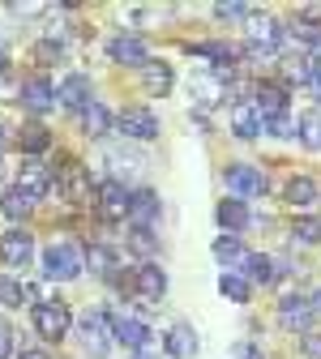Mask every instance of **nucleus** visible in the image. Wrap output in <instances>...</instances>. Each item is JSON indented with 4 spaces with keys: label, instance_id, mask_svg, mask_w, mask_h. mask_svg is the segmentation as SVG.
I'll use <instances>...</instances> for the list:
<instances>
[{
    "label": "nucleus",
    "instance_id": "obj_1",
    "mask_svg": "<svg viewBox=\"0 0 321 359\" xmlns=\"http://www.w3.org/2000/svg\"><path fill=\"white\" fill-rule=\"evenodd\" d=\"M30 321H34V334L39 338H48V342H60L65 334H69V304L65 299H43V304H34V312H30Z\"/></svg>",
    "mask_w": 321,
    "mask_h": 359
},
{
    "label": "nucleus",
    "instance_id": "obj_2",
    "mask_svg": "<svg viewBox=\"0 0 321 359\" xmlns=\"http://www.w3.org/2000/svg\"><path fill=\"white\" fill-rule=\"evenodd\" d=\"M81 248L73 240H52L48 248H43V269H48L52 278H77L81 274Z\"/></svg>",
    "mask_w": 321,
    "mask_h": 359
},
{
    "label": "nucleus",
    "instance_id": "obj_3",
    "mask_svg": "<svg viewBox=\"0 0 321 359\" xmlns=\"http://www.w3.org/2000/svg\"><path fill=\"white\" fill-rule=\"evenodd\" d=\"M116 128L124 133V137H133V142H155L159 137V116L150 107H124L116 116Z\"/></svg>",
    "mask_w": 321,
    "mask_h": 359
},
{
    "label": "nucleus",
    "instance_id": "obj_4",
    "mask_svg": "<svg viewBox=\"0 0 321 359\" xmlns=\"http://www.w3.org/2000/svg\"><path fill=\"white\" fill-rule=\"evenodd\" d=\"M223 180H227V189L236 197H261L266 193V175L257 167H249V163H227Z\"/></svg>",
    "mask_w": 321,
    "mask_h": 359
},
{
    "label": "nucleus",
    "instance_id": "obj_5",
    "mask_svg": "<svg viewBox=\"0 0 321 359\" xmlns=\"http://www.w3.org/2000/svg\"><path fill=\"white\" fill-rule=\"evenodd\" d=\"M107 330H112V338L124 342L129 351H146V342H150L146 325L137 321V317H129V312H112V317H107Z\"/></svg>",
    "mask_w": 321,
    "mask_h": 359
},
{
    "label": "nucleus",
    "instance_id": "obj_6",
    "mask_svg": "<svg viewBox=\"0 0 321 359\" xmlns=\"http://www.w3.org/2000/svg\"><path fill=\"white\" fill-rule=\"evenodd\" d=\"M124 218L133 222L137 231H150V222L159 218V193H155V189H137V193H129Z\"/></svg>",
    "mask_w": 321,
    "mask_h": 359
},
{
    "label": "nucleus",
    "instance_id": "obj_7",
    "mask_svg": "<svg viewBox=\"0 0 321 359\" xmlns=\"http://www.w3.org/2000/svg\"><path fill=\"white\" fill-rule=\"evenodd\" d=\"M30 257H34V236H30V231L13 227L9 236H0V261H5L9 269H22Z\"/></svg>",
    "mask_w": 321,
    "mask_h": 359
},
{
    "label": "nucleus",
    "instance_id": "obj_8",
    "mask_svg": "<svg viewBox=\"0 0 321 359\" xmlns=\"http://www.w3.org/2000/svg\"><path fill=\"white\" fill-rule=\"evenodd\" d=\"M249 22V34H253V43H249V52L253 56H274L279 52V26H274V18H244Z\"/></svg>",
    "mask_w": 321,
    "mask_h": 359
},
{
    "label": "nucleus",
    "instance_id": "obj_9",
    "mask_svg": "<svg viewBox=\"0 0 321 359\" xmlns=\"http://www.w3.org/2000/svg\"><path fill=\"white\" fill-rule=\"evenodd\" d=\"M95 205H99V214H103V218H124V210H129V193H124L120 180H99V189H95Z\"/></svg>",
    "mask_w": 321,
    "mask_h": 359
},
{
    "label": "nucleus",
    "instance_id": "obj_10",
    "mask_svg": "<svg viewBox=\"0 0 321 359\" xmlns=\"http://www.w3.org/2000/svg\"><path fill=\"white\" fill-rule=\"evenodd\" d=\"M56 103L69 107V111H86V107H90V77L69 73V77L56 86Z\"/></svg>",
    "mask_w": 321,
    "mask_h": 359
},
{
    "label": "nucleus",
    "instance_id": "obj_11",
    "mask_svg": "<svg viewBox=\"0 0 321 359\" xmlns=\"http://www.w3.org/2000/svg\"><path fill=\"white\" fill-rule=\"evenodd\" d=\"M107 56L120 60V65H146V60H150V48H146L137 34H116V39L107 43Z\"/></svg>",
    "mask_w": 321,
    "mask_h": 359
},
{
    "label": "nucleus",
    "instance_id": "obj_12",
    "mask_svg": "<svg viewBox=\"0 0 321 359\" xmlns=\"http://www.w3.org/2000/svg\"><path fill=\"white\" fill-rule=\"evenodd\" d=\"M253 99H257V103H253V111H257L261 120H270V116H283V111H287V86H274V81H261Z\"/></svg>",
    "mask_w": 321,
    "mask_h": 359
},
{
    "label": "nucleus",
    "instance_id": "obj_13",
    "mask_svg": "<svg viewBox=\"0 0 321 359\" xmlns=\"http://www.w3.org/2000/svg\"><path fill=\"white\" fill-rule=\"evenodd\" d=\"M133 291L137 295H142V299H163L167 295V274H163V269L159 265H142V269H137V274H133Z\"/></svg>",
    "mask_w": 321,
    "mask_h": 359
},
{
    "label": "nucleus",
    "instance_id": "obj_14",
    "mask_svg": "<svg viewBox=\"0 0 321 359\" xmlns=\"http://www.w3.org/2000/svg\"><path fill=\"white\" fill-rule=\"evenodd\" d=\"M56 103V86L48 81V77H30L26 86H22V107L26 111H48Z\"/></svg>",
    "mask_w": 321,
    "mask_h": 359
},
{
    "label": "nucleus",
    "instance_id": "obj_15",
    "mask_svg": "<svg viewBox=\"0 0 321 359\" xmlns=\"http://www.w3.org/2000/svg\"><path fill=\"white\" fill-rule=\"evenodd\" d=\"M77 325H81V338H86L90 351H95V355H107V312H86Z\"/></svg>",
    "mask_w": 321,
    "mask_h": 359
},
{
    "label": "nucleus",
    "instance_id": "obj_16",
    "mask_svg": "<svg viewBox=\"0 0 321 359\" xmlns=\"http://www.w3.org/2000/svg\"><path fill=\"white\" fill-rule=\"evenodd\" d=\"M81 261H90V269H95V274H103L107 283H116V278H120V274H116L120 252H116V248H107V244H90Z\"/></svg>",
    "mask_w": 321,
    "mask_h": 359
},
{
    "label": "nucleus",
    "instance_id": "obj_17",
    "mask_svg": "<svg viewBox=\"0 0 321 359\" xmlns=\"http://www.w3.org/2000/svg\"><path fill=\"white\" fill-rule=\"evenodd\" d=\"M163 346H167V355L185 359V355H193V351H197V330H193V325H185V321H176V325L167 330Z\"/></svg>",
    "mask_w": 321,
    "mask_h": 359
},
{
    "label": "nucleus",
    "instance_id": "obj_18",
    "mask_svg": "<svg viewBox=\"0 0 321 359\" xmlns=\"http://www.w3.org/2000/svg\"><path fill=\"white\" fill-rule=\"evenodd\" d=\"M279 317H283V325H287V330H304V334H308L313 308H308V299H300V295H287V299L279 304Z\"/></svg>",
    "mask_w": 321,
    "mask_h": 359
},
{
    "label": "nucleus",
    "instance_id": "obj_19",
    "mask_svg": "<svg viewBox=\"0 0 321 359\" xmlns=\"http://www.w3.org/2000/svg\"><path fill=\"white\" fill-rule=\"evenodd\" d=\"M52 180H56V189H60L69 201H77V197L86 193V171H81V163H60V171H56Z\"/></svg>",
    "mask_w": 321,
    "mask_h": 359
},
{
    "label": "nucleus",
    "instance_id": "obj_20",
    "mask_svg": "<svg viewBox=\"0 0 321 359\" xmlns=\"http://www.w3.org/2000/svg\"><path fill=\"white\" fill-rule=\"evenodd\" d=\"M232 128H236V137L253 142V137H261V133H266V120L249 103H240V107H232Z\"/></svg>",
    "mask_w": 321,
    "mask_h": 359
},
{
    "label": "nucleus",
    "instance_id": "obj_21",
    "mask_svg": "<svg viewBox=\"0 0 321 359\" xmlns=\"http://www.w3.org/2000/svg\"><path fill=\"white\" fill-rule=\"evenodd\" d=\"M142 86L150 90V95H171V65H163V60H146L142 65Z\"/></svg>",
    "mask_w": 321,
    "mask_h": 359
},
{
    "label": "nucleus",
    "instance_id": "obj_22",
    "mask_svg": "<svg viewBox=\"0 0 321 359\" xmlns=\"http://www.w3.org/2000/svg\"><path fill=\"white\" fill-rule=\"evenodd\" d=\"M0 214L13 218V222H22V218L34 214V201H30L22 189H5V193H0Z\"/></svg>",
    "mask_w": 321,
    "mask_h": 359
},
{
    "label": "nucleus",
    "instance_id": "obj_23",
    "mask_svg": "<svg viewBox=\"0 0 321 359\" xmlns=\"http://www.w3.org/2000/svg\"><path fill=\"white\" fill-rule=\"evenodd\" d=\"M218 222H223L227 231H244V227H249V205H244V201H236V197L218 201Z\"/></svg>",
    "mask_w": 321,
    "mask_h": 359
},
{
    "label": "nucleus",
    "instance_id": "obj_24",
    "mask_svg": "<svg viewBox=\"0 0 321 359\" xmlns=\"http://www.w3.org/2000/svg\"><path fill=\"white\" fill-rule=\"evenodd\" d=\"M296 133H300V142L308 150H321V107H308L300 120H296Z\"/></svg>",
    "mask_w": 321,
    "mask_h": 359
},
{
    "label": "nucleus",
    "instance_id": "obj_25",
    "mask_svg": "<svg viewBox=\"0 0 321 359\" xmlns=\"http://www.w3.org/2000/svg\"><path fill=\"white\" fill-rule=\"evenodd\" d=\"M48 180H52L48 171H39V167H26V171H22V180H18L13 189H22V193H26L30 201H39V197H48V189H52Z\"/></svg>",
    "mask_w": 321,
    "mask_h": 359
},
{
    "label": "nucleus",
    "instance_id": "obj_26",
    "mask_svg": "<svg viewBox=\"0 0 321 359\" xmlns=\"http://www.w3.org/2000/svg\"><path fill=\"white\" fill-rule=\"evenodd\" d=\"M283 197H287L291 205H308V201H317V184H313L308 175H291L287 189H283Z\"/></svg>",
    "mask_w": 321,
    "mask_h": 359
},
{
    "label": "nucleus",
    "instance_id": "obj_27",
    "mask_svg": "<svg viewBox=\"0 0 321 359\" xmlns=\"http://www.w3.org/2000/svg\"><path fill=\"white\" fill-rule=\"evenodd\" d=\"M30 299V283H22V278H0V304L5 308H22Z\"/></svg>",
    "mask_w": 321,
    "mask_h": 359
},
{
    "label": "nucleus",
    "instance_id": "obj_28",
    "mask_svg": "<svg viewBox=\"0 0 321 359\" xmlns=\"http://www.w3.org/2000/svg\"><path fill=\"white\" fill-rule=\"evenodd\" d=\"M107 124H112V111H107L103 103H90V107L81 111V128L90 133V137H99V133H107Z\"/></svg>",
    "mask_w": 321,
    "mask_h": 359
},
{
    "label": "nucleus",
    "instance_id": "obj_29",
    "mask_svg": "<svg viewBox=\"0 0 321 359\" xmlns=\"http://www.w3.org/2000/svg\"><path fill=\"white\" fill-rule=\"evenodd\" d=\"M214 257H218L223 265H236V261H244L249 252H244V244H240L236 236H218V240H214Z\"/></svg>",
    "mask_w": 321,
    "mask_h": 359
},
{
    "label": "nucleus",
    "instance_id": "obj_30",
    "mask_svg": "<svg viewBox=\"0 0 321 359\" xmlns=\"http://www.w3.org/2000/svg\"><path fill=\"white\" fill-rule=\"evenodd\" d=\"M48 142H52V133L43 128V124H26L22 128V150L26 154H43V150H48Z\"/></svg>",
    "mask_w": 321,
    "mask_h": 359
},
{
    "label": "nucleus",
    "instance_id": "obj_31",
    "mask_svg": "<svg viewBox=\"0 0 321 359\" xmlns=\"http://www.w3.org/2000/svg\"><path fill=\"white\" fill-rule=\"evenodd\" d=\"M218 291H223L227 299H236V304H249V295H253V287H249V278H240V274H223V283H218Z\"/></svg>",
    "mask_w": 321,
    "mask_h": 359
},
{
    "label": "nucleus",
    "instance_id": "obj_32",
    "mask_svg": "<svg viewBox=\"0 0 321 359\" xmlns=\"http://www.w3.org/2000/svg\"><path fill=\"white\" fill-rule=\"evenodd\" d=\"M291 236H296L300 244H317V240H321V218L300 214V218H296V227H291Z\"/></svg>",
    "mask_w": 321,
    "mask_h": 359
},
{
    "label": "nucleus",
    "instance_id": "obj_33",
    "mask_svg": "<svg viewBox=\"0 0 321 359\" xmlns=\"http://www.w3.org/2000/svg\"><path fill=\"white\" fill-rule=\"evenodd\" d=\"M244 265H249V278H253V283H270V278H274V265H270V257H261V252H249Z\"/></svg>",
    "mask_w": 321,
    "mask_h": 359
},
{
    "label": "nucleus",
    "instance_id": "obj_34",
    "mask_svg": "<svg viewBox=\"0 0 321 359\" xmlns=\"http://www.w3.org/2000/svg\"><path fill=\"white\" fill-rule=\"evenodd\" d=\"M129 244H133L129 252H137V257H150V252H155V236H150V231H137V227H133V231H129Z\"/></svg>",
    "mask_w": 321,
    "mask_h": 359
},
{
    "label": "nucleus",
    "instance_id": "obj_35",
    "mask_svg": "<svg viewBox=\"0 0 321 359\" xmlns=\"http://www.w3.org/2000/svg\"><path fill=\"white\" fill-rule=\"evenodd\" d=\"M266 128H270V133H279V137H291V133H296V120L283 111V116H270V120H266Z\"/></svg>",
    "mask_w": 321,
    "mask_h": 359
},
{
    "label": "nucleus",
    "instance_id": "obj_36",
    "mask_svg": "<svg viewBox=\"0 0 321 359\" xmlns=\"http://www.w3.org/2000/svg\"><path fill=\"white\" fill-rule=\"evenodd\" d=\"M34 60H43V65H52V60H60V43H39V48H34Z\"/></svg>",
    "mask_w": 321,
    "mask_h": 359
},
{
    "label": "nucleus",
    "instance_id": "obj_37",
    "mask_svg": "<svg viewBox=\"0 0 321 359\" xmlns=\"http://www.w3.org/2000/svg\"><path fill=\"white\" fill-rule=\"evenodd\" d=\"M218 18H249V5H240V0H227V5H214Z\"/></svg>",
    "mask_w": 321,
    "mask_h": 359
},
{
    "label": "nucleus",
    "instance_id": "obj_38",
    "mask_svg": "<svg viewBox=\"0 0 321 359\" xmlns=\"http://www.w3.org/2000/svg\"><path fill=\"white\" fill-rule=\"evenodd\" d=\"M304 355L308 359H321V334H313V330L304 334Z\"/></svg>",
    "mask_w": 321,
    "mask_h": 359
},
{
    "label": "nucleus",
    "instance_id": "obj_39",
    "mask_svg": "<svg viewBox=\"0 0 321 359\" xmlns=\"http://www.w3.org/2000/svg\"><path fill=\"white\" fill-rule=\"evenodd\" d=\"M13 355V334H9V325H0V359H9Z\"/></svg>",
    "mask_w": 321,
    "mask_h": 359
},
{
    "label": "nucleus",
    "instance_id": "obj_40",
    "mask_svg": "<svg viewBox=\"0 0 321 359\" xmlns=\"http://www.w3.org/2000/svg\"><path fill=\"white\" fill-rule=\"evenodd\" d=\"M236 359H261V351H257V346H249V342H244V346H240V351H236Z\"/></svg>",
    "mask_w": 321,
    "mask_h": 359
},
{
    "label": "nucleus",
    "instance_id": "obj_41",
    "mask_svg": "<svg viewBox=\"0 0 321 359\" xmlns=\"http://www.w3.org/2000/svg\"><path fill=\"white\" fill-rule=\"evenodd\" d=\"M308 308H313V317H321V287L308 295Z\"/></svg>",
    "mask_w": 321,
    "mask_h": 359
},
{
    "label": "nucleus",
    "instance_id": "obj_42",
    "mask_svg": "<svg viewBox=\"0 0 321 359\" xmlns=\"http://www.w3.org/2000/svg\"><path fill=\"white\" fill-rule=\"evenodd\" d=\"M313 65H317V69H313V73H321V39H317V43H313Z\"/></svg>",
    "mask_w": 321,
    "mask_h": 359
},
{
    "label": "nucleus",
    "instance_id": "obj_43",
    "mask_svg": "<svg viewBox=\"0 0 321 359\" xmlns=\"http://www.w3.org/2000/svg\"><path fill=\"white\" fill-rule=\"evenodd\" d=\"M18 359H52V355H48V351H22Z\"/></svg>",
    "mask_w": 321,
    "mask_h": 359
},
{
    "label": "nucleus",
    "instance_id": "obj_44",
    "mask_svg": "<svg viewBox=\"0 0 321 359\" xmlns=\"http://www.w3.org/2000/svg\"><path fill=\"white\" fill-rule=\"evenodd\" d=\"M9 69V52H5V43H0V73Z\"/></svg>",
    "mask_w": 321,
    "mask_h": 359
},
{
    "label": "nucleus",
    "instance_id": "obj_45",
    "mask_svg": "<svg viewBox=\"0 0 321 359\" xmlns=\"http://www.w3.org/2000/svg\"><path fill=\"white\" fill-rule=\"evenodd\" d=\"M9 146V133H5V124H0V150H5Z\"/></svg>",
    "mask_w": 321,
    "mask_h": 359
},
{
    "label": "nucleus",
    "instance_id": "obj_46",
    "mask_svg": "<svg viewBox=\"0 0 321 359\" xmlns=\"http://www.w3.org/2000/svg\"><path fill=\"white\" fill-rule=\"evenodd\" d=\"M137 359H155V355H150V351H137Z\"/></svg>",
    "mask_w": 321,
    "mask_h": 359
},
{
    "label": "nucleus",
    "instance_id": "obj_47",
    "mask_svg": "<svg viewBox=\"0 0 321 359\" xmlns=\"http://www.w3.org/2000/svg\"><path fill=\"white\" fill-rule=\"evenodd\" d=\"M0 175H5V167H0Z\"/></svg>",
    "mask_w": 321,
    "mask_h": 359
}]
</instances>
